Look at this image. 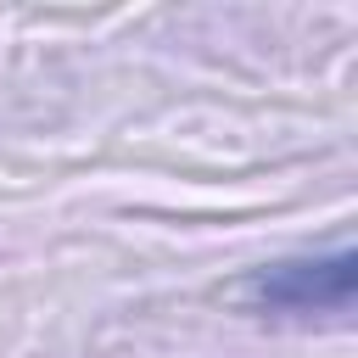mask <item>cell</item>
Listing matches in <instances>:
<instances>
[{"label":"cell","mask_w":358,"mask_h":358,"mask_svg":"<svg viewBox=\"0 0 358 358\" xmlns=\"http://www.w3.org/2000/svg\"><path fill=\"white\" fill-rule=\"evenodd\" d=\"M352 280H358V263L347 246L313 252V257H280L252 274L246 302L257 313H296V319L302 313H347Z\"/></svg>","instance_id":"obj_1"}]
</instances>
